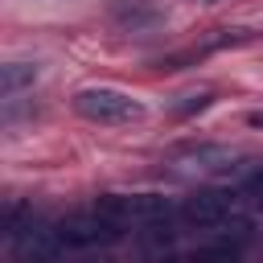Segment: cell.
I'll list each match as a JSON object with an SVG mask.
<instances>
[{
  "instance_id": "2",
  "label": "cell",
  "mask_w": 263,
  "mask_h": 263,
  "mask_svg": "<svg viewBox=\"0 0 263 263\" xmlns=\"http://www.w3.org/2000/svg\"><path fill=\"white\" fill-rule=\"evenodd\" d=\"M74 111H78L82 119L107 123V127L144 119V103H140L136 95L119 90V86H82V90L74 95Z\"/></svg>"
},
{
  "instance_id": "3",
  "label": "cell",
  "mask_w": 263,
  "mask_h": 263,
  "mask_svg": "<svg viewBox=\"0 0 263 263\" xmlns=\"http://www.w3.org/2000/svg\"><path fill=\"white\" fill-rule=\"evenodd\" d=\"M53 230H58L62 251H99V247H111L123 238V226H115L99 210H78V214L62 218Z\"/></svg>"
},
{
  "instance_id": "14",
  "label": "cell",
  "mask_w": 263,
  "mask_h": 263,
  "mask_svg": "<svg viewBox=\"0 0 263 263\" xmlns=\"http://www.w3.org/2000/svg\"><path fill=\"white\" fill-rule=\"evenodd\" d=\"M189 4H218V0H189Z\"/></svg>"
},
{
  "instance_id": "10",
  "label": "cell",
  "mask_w": 263,
  "mask_h": 263,
  "mask_svg": "<svg viewBox=\"0 0 263 263\" xmlns=\"http://www.w3.org/2000/svg\"><path fill=\"white\" fill-rule=\"evenodd\" d=\"M255 33L251 29H214V37H205L193 53H210V49H226V45H247Z\"/></svg>"
},
{
  "instance_id": "11",
  "label": "cell",
  "mask_w": 263,
  "mask_h": 263,
  "mask_svg": "<svg viewBox=\"0 0 263 263\" xmlns=\"http://www.w3.org/2000/svg\"><path fill=\"white\" fill-rule=\"evenodd\" d=\"M21 222H25V205L21 201H0V234H16Z\"/></svg>"
},
{
  "instance_id": "1",
  "label": "cell",
  "mask_w": 263,
  "mask_h": 263,
  "mask_svg": "<svg viewBox=\"0 0 263 263\" xmlns=\"http://www.w3.org/2000/svg\"><path fill=\"white\" fill-rule=\"evenodd\" d=\"M95 210L107 214L123 230H144L152 222H168L173 218V205L160 193H99L95 197Z\"/></svg>"
},
{
  "instance_id": "9",
  "label": "cell",
  "mask_w": 263,
  "mask_h": 263,
  "mask_svg": "<svg viewBox=\"0 0 263 263\" xmlns=\"http://www.w3.org/2000/svg\"><path fill=\"white\" fill-rule=\"evenodd\" d=\"M37 78H41V66L37 62H0V99L29 90Z\"/></svg>"
},
{
  "instance_id": "6",
  "label": "cell",
  "mask_w": 263,
  "mask_h": 263,
  "mask_svg": "<svg viewBox=\"0 0 263 263\" xmlns=\"http://www.w3.org/2000/svg\"><path fill=\"white\" fill-rule=\"evenodd\" d=\"M111 21L119 25V29H152V25H160L164 21V8L156 4V0H111Z\"/></svg>"
},
{
  "instance_id": "8",
  "label": "cell",
  "mask_w": 263,
  "mask_h": 263,
  "mask_svg": "<svg viewBox=\"0 0 263 263\" xmlns=\"http://www.w3.org/2000/svg\"><path fill=\"white\" fill-rule=\"evenodd\" d=\"M189 263H242V238H230V234H214L205 242H197L189 255Z\"/></svg>"
},
{
  "instance_id": "7",
  "label": "cell",
  "mask_w": 263,
  "mask_h": 263,
  "mask_svg": "<svg viewBox=\"0 0 263 263\" xmlns=\"http://www.w3.org/2000/svg\"><path fill=\"white\" fill-rule=\"evenodd\" d=\"M234 152L230 148H218V144H197V148H189L185 156H181V164L189 168V173H230L234 168Z\"/></svg>"
},
{
  "instance_id": "5",
  "label": "cell",
  "mask_w": 263,
  "mask_h": 263,
  "mask_svg": "<svg viewBox=\"0 0 263 263\" xmlns=\"http://www.w3.org/2000/svg\"><path fill=\"white\" fill-rule=\"evenodd\" d=\"M12 259L16 263H58L62 242L49 222H21L12 234Z\"/></svg>"
},
{
  "instance_id": "4",
  "label": "cell",
  "mask_w": 263,
  "mask_h": 263,
  "mask_svg": "<svg viewBox=\"0 0 263 263\" xmlns=\"http://www.w3.org/2000/svg\"><path fill=\"white\" fill-rule=\"evenodd\" d=\"M177 218L189 230H230L238 218V197L226 189H197L177 205Z\"/></svg>"
},
{
  "instance_id": "15",
  "label": "cell",
  "mask_w": 263,
  "mask_h": 263,
  "mask_svg": "<svg viewBox=\"0 0 263 263\" xmlns=\"http://www.w3.org/2000/svg\"><path fill=\"white\" fill-rule=\"evenodd\" d=\"M86 263H111V259H86Z\"/></svg>"
},
{
  "instance_id": "13",
  "label": "cell",
  "mask_w": 263,
  "mask_h": 263,
  "mask_svg": "<svg viewBox=\"0 0 263 263\" xmlns=\"http://www.w3.org/2000/svg\"><path fill=\"white\" fill-rule=\"evenodd\" d=\"M247 123H251V127H263V111H251V115H247Z\"/></svg>"
},
{
  "instance_id": "12",
  "label": "cell",
  "mask_w": 263,
  "mask_h": 263,
  "mask_svg": "<svg viewBox=\"0 0 263 263\" xmlns=\"http://www.w3.org/2000/svg\"><path fill=\"white\" fill-rule=\"evenodd\" d=\"M247 193H251V201H255V205H263V168H259V173H251Z\"/></svg>"
}]
</instances>
